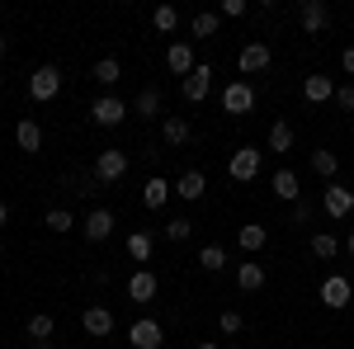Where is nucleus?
<instances>
[{"label": "nucleus", "mask_w": 354, "mask_h": 349, "mask_svg": "<svg viewBox=\"0 0 354 349\" xmlns=\"http://www.w3.org/2000/svg\"><path fill=\"white\" fill-rule=\"evenodd\" d=\"M151 24L161 28V33H175V28H180V10H175V5H156V10H151Z\"/></svg>", "instance_id": "nucleus-28"}, {"label": "nucleus", "mask_w": 354, "mask_h": 349, "mask_svg": "<svg viewBox=\"0 0 354 349\" xmlns=\"http://www.w3.org/2000/svg\"><path fill=\"white\" fill-rule=\"evenodd\" d=\"M123 118H128V100H118V95H100L90 104V123L95 128H118Z\"/></svg>", "instance_id": "nucleus-1"}, {"label": "nucleus", "mask_w": 354, "mask_h": 349, "mask_svg": "<svg viewBox=\"0 0 354 349\" xmlns=\"http://www.w3.org/2000/svg\"><path fill=\"white\" fill-rule=\"evenodd\" d=\"M189 236H194L189 217H170V222H165V241H189Z\"/></svg>", "instance_id": "nucleus-34"}, {"label": "nucleus", "mask_w": 354, "mask_h": 349, "mask_svg": "<svg viewBox=\"0 0 354 349\" xmlns=\"http://www.w3.org/2000/svg\"><path fill=\"white\" fill-rule=\"evenodd\" d=\"M302 95H307L312 104H326V100H335V81H330V76H307V81H302Z\"/></svg>", "instance_id": "nucleus-18"}, {"label": "nucleus", "mask_w": 354, "mask_h": 349, "mask_svg": "<svg viewBox=\"0 0 354 349\" xmlns=\"http://www.w3.org/2000/svg\"><path fill=\"white\" fill-rule=\"evenodd\" d=\"M90 76H95V81H100V85H118V76H123V66H118V62H113V57H100V62H95V71H90Z\"/></svg>", "instance_id": "nucleus-26"}, {"label": "nucleus", "mask_w": 354, "mask_h": 349, "mask_svg": "<svg viewBox=\"0 0 354 349\" xmlns=\"http://www.w3.org/2000/svg\"><path fill=\"white\" fill-rule=\"evenodd\" d=\"M81 232L90 236V241H109V236H113V213H109V208H95V213L81 222Z\"/></svg>", "instance_id": "nucleus-12"}, {"label": "nucleus", "mask_w": 354, "mask_h": 349, "mask_svg": "<svg viewBox=\"0 0 354 349\" xmlns=\"http://www.w3.org/2000/svg\"><path fill=\"white\" fill-rule=\"evenodd\" d=\"M151 232H133V236H128V255H133L137 265H147V260H151Z\"/></svg>", "instance_id": "nucleus-25"}, {"label": "nucleus", "mask_w": 354, "mask_h": 349, "mask_svg": "<svg viewBox=\"0 0 354 349\" xmlns=\"http://www.w3.org/2000/svg\"><path fill=\"white\" fill-rule=\"evenodd\" d=\"M236 288H241V293H260V288H265V269L260 265H236Z\"/></svg>", "instance_id": "nucleus-22"}, {"label": "nucleus", "mask_w": 354, "mask_h": 349, "mask_svg": "<svg viewBox=\"0 0 354 349\" xmlns=\"http://www.w3.org/2000/svg\"><path fill=\"white\" fill-rule=\"evenodd\" d=\"M218 15H227V19H241V15H245V0H222Z\"/></svg>", "instance_id": "nucleus-38"}, {"label": "nucleus", "mask_w": 354, "mask_h": 349, "mask_svg": "<svg viewBox=\"0 0 354 349\" xmlns=\"http://www.w3.org/2000/svg\"><path fill=\"white\" fill-rule=\"evenodd\" d=\"M57 90H62V71H57V66H38V71L28 76V95H33L38 104L57 100Z\"/></svg>", "instance_id": "nucleus-6"}, {"label": "nucleus", "mask_w": 354, "mask_h": 349, "mask_svg": "<svg viewBox=\"0 0 354 349\" xmlns=\"http://www.w3.org/2000/svg\"><path fill=\"white\" fill-rule=\"evenodd\" d=\"M133 113H137V118H156V113H161V90H156V85H147V90L137 95Z\"/></svg>", "instance_id": "nucleus-23"}, {"label": "nucleus", "mask_w": 354, "mask_h": 349, "mask_svg": "<svg viewBox=\"0 0 354 349\" xmlns=\"http://www.w3.org/2000/svg\"><path fill=\"white\" fill-rule=\"evenodd\" d=\"M335 250H340V241H335L330 232H317V236H312V255H317V260H335Z\"/></svg>", "instance_id": "nucleus-31"}, {"label": "nucleus", "mask_w": 354, "mask_h": 349, "mask_svg": "<svg viewBox=\"0 0 354 349\" xmlns=\"http://www.w3.org/2000/svg\"><path fill=\"white\" fill-rule=\"evenodd\" d=\"M33 349H57V345H53V340H43V345H33Z\"/></svg>", "instance_id": "nucleus-43"}, {"label": "nucleus", "mask_w": 354, "mask_h": 349, "mask_svg": "<svg viewBox=\"0 0 354 349\" xmlns=\"http://www.w3.org/2000/svg\"><path fill=\"white\" fill-rule=\"evenodd\" d=\"M208 90H213V66H208V62H198L189 76L180 81V95H185L189 104H203V100H208Z\"/></svg>", "instance_id": "nucleus-4"}, {"label": "nucleus", "mask_w": 354, "mask_h": 349, "mask_svg": "<svg viewBox=\"0 0 354 349\" xmlns=\"http://www.w3.org/2000/svg\"><path fill=\"white\" fill-rule=\"evenodd\" d=\"M312 170H317L322 180H335V170H340V156H335V151H312Z\"/></svg>", "instance_id": "nucleus-29"}, {"label": "nucleus", "mask_w": 354, "mask_h": 349, "mask_svg": "<svg viewBox=\"0 0 354 349\" xmlns=\"http://www.w3.org/2000/svg\"><path fill=\"white\" fill-rule=\"evenodd\" d=\"M170 194H175V189L165 185L161 175H151V180L142 185V203H147V208H165V198H170Z\"/></svg>", "instance_id": "nucleus-21"}, {"label": "nucleus", "mask_w": 354, "mask_h": 349, "mask_svg": "<svg viewBox=\"0 0 354 349\" xmlns=\"http://www.w3.org/2000/svg\"><path fill=\"white\" fill-rule=\"evenodd\" d=\"M81 326H85V335L104 340V335L113 330V312H109V307H100V302H90V307H85V317H81Z\"/></svg>", "instance_id": "nucleus-10"}, {"label": "nucleus", "mask_w": 354, "mask_h": 349, "mask_svg": "<svg viewBox=\"0 0 354 349\" xmlns=\"http://www.w3.org/2000/svg\"><path fill=\"white\" fill-rule=\"evenodd\" d=\"M198 265L208 269V274H218V269L227 265V250H222V245H203V250H198Z\"/></svg>", "instance_id": "nucleus-33"}, {"label": "nucleus", "mask_w": 354, "mask_h": 349, "mask_svg": "<svg viewBox=\"0 0 354 349\" xmlns=\"http://www.w3.org/2000/svg\"><path fill=\"white\" fill-rule=\"evenodd\" d=\"M270 66V48L265 43H245L241 53H236V71L241 76H255V71H265Z\"/></svg>", "instance_id": "nucleus-11"}, {"label": "nucleus", "mask_w": 354, "mask_h": 349, "mask_svg": "<svg viewBox=\"0 0 354 349\" xmlns=\"http://www.w3.org/2000/svg\"><path fill=\"white\" fill-rule=\"evenodd\" d=\"M335 104L345 109V113H354V81L350 85H335Z\"/></svg>", "instance_id": "nucleus-36"}, {"label": "nucleus", "mask_w": 354, "mask_h": 349, "mask_svg": "<svg viewBox=\"0 0 354 349\" xmlns=\"http://www.w3.org/2000/svg\"><path fill=\"white\" fill-rule=\"evenodd\" d=\"M307 217H312V203L298 198V203H293V222H307Z\"/></svg>", "instance_id": "nucleus-39"}, {"label": "nucleus", "mask_w": 354, "mask_h": 349, "mask_svg": "<svg viewBox=\"0 0 354 349\" xmlns=\"http://www.w3.org/2000/svg\"><path fill=\"white\" fill-rule=\"evenodd\" d=\"M165 66H170L175 76H189L194 66H198V62H194V48L189 43H170V48H165Z\"/></svg>", "instance_id": "nucleus-13"}, {"label": "nucleus", "mask_w": 354, "mask_h": 349, "mask_svg": "<svg viewBox=\"0 0 354 349\" xmlns=\"http://www.w3.org/2000/svg\"><path fill=\"white\" fill-rule=\"evenodd\" d=\"M222 109H227V113H250V109H255V90L245 81H232L222 90Z\"/></svg>", "instance_id": "nucleus-8"}, {"label": "nucleus", "mask_w": 354, "mask_h": 349, "mask_svg": "<svg viewBox=\"0 0 354 349\" xmlns=\"http://www.w3.org/2000/svg\"><path fill=\"white\" fill-rule=\"evenodd\" d=\"M298 24L307 28V33H322V28L330 24L326 0H302V5H298Z\"/></svg>", "instance_id": "nucleus-9"}, {"label": "nucleus", "mask_w": 354, "mask_h": 349, "mask_svg": "<svg viewBox=\"0 0 354 349\" xmlns=\"http://www.w3.org/2000/svg\"><path fill=\"white\" fill-rule=\"evenodd\" d=\"M175 194H180V198H189V203H198V198L208 194V180H203V170H185V175L175 180Z\"/></svg>", "instance_id": "nucleus-16"}, {"label": "nucleus", "mask_w": 354, "mask_h": 349, "mask_svg": "<svg viewBox=\"0 0 354 349\" xmlns=\"http://www.w3.org/2000/svg\"><path fill=\"white\" fill-rule=\"evenodd\" d=\"M218 326H222V335H236V330H241V312H222Z\"/></svg>", "instance_id": "nucleus-37"}, {"label": "nucleus", "mask_w": 354, "mask_h": 349, "mask_svg": "<svg viewBox=\"0 0 354 349\" xmlns=\"http://www.w3.org/2000/svg\"><path fill=\"white\" fill-rule=\"evenodd\" d=\"M128 175V151H118V147H104L100 156H95V180H104V185H118Z\"/></svg>", "instance_id": "nucleus-2"}, {"label": "nucleus", "mask_w": 354, "mask_h": 349, "mask_svg": "<svg viewBox=\"0 0 354 349\" xmlns=\"http://www.w3.org/2000/svg\"><path fill=\"white\" fill-rule=\"evenodd\" d=\"M345 250H350V255H354V232H350V241H345Z\"/></svg>", "instance_id": "nucleus-44"}, {"label": "nucleus", "mask_w": 354, "mask_h": 349, "mask_svg": "<svg viewBox=\"0 0 354 349\" xmlns=\"http://www.w3.org/2000/svg\"><path fill=\"white\" fill-rule=\"evenodd\" d=\"M350 302H354V283L345 274H326V279H322V307L340 312V307H350Z\"/></svg>", "instance_id": "nucleus-3"}, {"label": "nucleus", "mask_w": 354, "mask_h": 349, "mask_svg": "<svg viewBox=\"0 0 354 349\" xmlns=\"http://www.w3.org/2000/svg\"><path fill=\"white\" fill-rule=\"evenodd\" d=\"M5 222H10V208H5V203H0V227H5Z\"/></svg>", "instance_id": "nucleus-41"}, {"label": "nucleus", "mask_w": 354, "mask_h": 349, "mask_svg": "<svg viewBox=\"0 0 354 349\" xmlns=\"http://www.w3.org/2000/svg\"><path fill=\"white\" fill-rule=\"evenodd\" d=\"M161 137H165V147H185V142H189V123H185L180 113H165Z\"/></svg>", "instance_id": "nucleus-20"}, {"label": "nucleus", "mask_w": 354, "mask_h": 349, "mask_svg": "<svg viewBox=\"0 0 354 349\" xmlns=\"http://www.w3.org/2000/svg\"><path fill=\"white\" fill-rule=\"evenodd\" d=\"M15 142H19V151H38V147H43V128H38L33 118H19V123H15Z\"/></svg>", "instance_id": "nucleus-19"}, {"label": "nucleus", "mask_w": 354, "mask_h": 349, "mask_svg": "<svg viewBox=\"0 0 354 349\" xmlns=\"http://www.w3.org/2000/svg\"><path fill=\"white\" fill-rule=\"evenodd\" d=\"M128 345H133V349H161V345H165L161 321H151V317L133 321V326H128Z\"/></svg>", "instance_id": "nucleus-5"}, {"label": "nucleus", "mask_w": 354, "mask_h": 349, "mask_svg": "<svg viewBox=\"0 0 354 349\" xmlns=\"http://www.w3.org/2000/svg\"><path fill=\"white\" fill-rule=\"evenodd\" d=\"M198 349H222V345H218V340H203V345H198Z\"/></svg>", "instance_id": "nucleus-42"}, {"label": "nucleus", "mask_w": 354, "mask_h": 349, "mask_svg": "<svg viewBox=\"0 0 354 349\" xmlns=\"http://www.w3.org/2000/svg\"><path fill=\"white\" fill-rule=\"evenodd\" d=\"M227 175H232L236 185H250V180L260 175V151H255V147H241V151H232V161H227Z\"/></svg>", "instance_id": "nucleus-7"}, {"label": "nucleus", "mask_w": 354, "mask_h": 349, "mask_svg": "<svg viewBox=\"0 0 354 349\" xmlns=\"http://www.w3.org/2000/svg\"><path fill=\"white\" fill-rule=\"evenodd\" d=\"M270 151H293V128H288L283 118L270 128Z\"/></svg>", "instance_id": "nucleus-30"}, {"label": "nucleus", "mask_w": 354, "mask_h": 349, "mask_svg": "<svg viewBox=\"0 0 354 349\" xmlns=\"http://www.w3.org/2000/svg\"><path fill=\"white\" fill-rule=\"evenodd\" d=\"M274 198H283V203H298L302 189H298V175L283 165V170H274Z\"/></svg>", "instance_id": "nucleus-17"}, {"label": "nucleus", "mask_w": 354, "mask_h": 349, "mask_svg": "<svg viewBox=\"0 0 354 349\" xmlns=\"http://www.w3.org/2000/svg\"><path fill=\"white\" fill-rule=\"evenodd\" d=\"M28 335H33V345H43V340H53V317H48V312H38V317H28Z\"/></svg>", "instance_id": "nucleus-32"}, {"label": "nucleus", "mask_w": 354, "mask_h": 349, "mask_svg": "<svg viewBox=\"0 0 354 349\" xmlns=\"http://www.w3.org/2000/svg\"><path fill=\"white\" fill-rule=\"evenodd\" d=\"M156 288H161V283H156V274H151V269H137L133 279H128V297H133V302H151Z\"/></svg>", "instance_id": "nucleus-15"}, {"label": "nucleus", "mask_w": 354, "mask_h": 349, "mask_svg": "<svg viewBox=\"0 0 354 349\" xmlns=\"http://www.w3.org/2000/svg\"><path fill=\"white\" fill-rule=\"evenodd\" d=\"M326 213L330 217H350L354 213V189L350 185H330L326 189Z\"/></svg>", "instance_id": "nucleus-14"}, {"label": "nucleus", "mask_w": 354, "mask_h": 349, "mask_svg": "<svg viewBox=\"0 0 354 349\" xmlns=\"http://www.w3.org/2000/svg\"><path fill=\"white\" fill-rule=\"evenodd\" d=\"M340 66H345V76H354V48H345V53H340Z\"/></svg>", "instance_id": "nucleus-40"}, {"label": "nucleus", "mask_w": 354, "mask_h": 349, "mask_svg": "<svg viewBox=\"0 0 354 349\" xmlns=\"http://www.w3.org/2000/svg\"><path fill=\"white\" fill-rule=\"evenodd\" d=\"M48 227H53V232H71V227H76V217L66 213V208H53V213H48Z\"/></svg>", "instance_id": "nucleus-35"}, {"label": "nucleus", "mask_w": 354, "mask_h": 349, "mask_svg": "<svg viewBox=\"0 0 354 349\" xmlns=\"http://www.w3.org/2000/svg\"><path fill=\"white\" fill-rule=\"evenodd\" d=\"M218 24H222V15H218V10H198V15L189 19L194 38H213V33H218Z\"/></svg>", "instance_id": "nucleus-24"}, {"label": "nucleus", "mask_w": 354, "mask_h": 349, "mask_svg": "<svg viewBox=\"0 0 354 349\" xmlns=\"http://www.w3.org/2000/svg\"><path fill=\"white\" fill-rule=\"evenodd\" d=\"M0 53H5V33H0Z\"/></svg>", "instance_id": "nucleus-45"}, {"label": "nucleus", "mask_w": 354, "mask_h": 349, "mask_svg": "<svg viewBox=\"0 0 354 349\" xmlns=\"http://www.w3.org/2000/svg\"><path fill=\"white\" fill-rule=\"evenodd\" d=\"M236 236H241V250H250V255H255V250H265V241H270V232H265V227H255V222L241 227Z\"/></svg>", "instance_id": "nucleus-27"}]
</instances>
